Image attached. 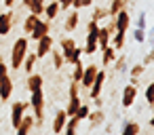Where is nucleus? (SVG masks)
<instances>
[{
  "label": "nucleus",
  "mask_w": 154,
  "mask_h": 135,
  "mask_svg": "<svg viewBox=\"0 0 154 135\" xmlns=\"http://www.w3.org/2000/svg\"><path fill=\"white\" fill-rule=\"evenodd\" d=\"M28 51H30V38L26 34V36H19L11 49V68L13 70H21V63H23Z\"/></svg>",
  "instance_id": "f257e3e1"
},
{
  "label": "nucleus",
  "mask_w": 154,
  "mask_h": 135,
  "mask_svg": "<svg viewBox=\"0 0 154 135\" xmlns=\"http://www.w3.org/2000/svg\"><path fill=\"white\" fill-rule=\"evenodd\" d=\"M30 93H32L30 108L34 110L36 127H42V120H45V93H42V89H36V91H30Z\"/></svg>",
  "instance_id": "f03ea898"
},
{
  "label": "nucleus",
  "mask_w": 154,
  "mask_h": 135,
  "mask_svg": "<svg viewBox=\"0 0 154 135\" xmlns=\"http://www.w3.org/2000/svg\"><path fill=\"white\" fill-rule=\"evenodd\" d=\"M103 84H106V70H97V74H95V78H93L91 87L87 89V91H89V97H91V99L99 97V95H101V91H103Z\"/></svg>",
  "instance_id": "7ed1b4c3"
},
{
  "label": "nucleus",
  "mask_w": 154,
  "mask_h": 135,
  "mask_svg": "<svg viewBox=\"0 0 154 135\" xmlns=\"http://www.w3.org/2000/svg\"><path fill=\"white\" fill-rule=\"evenodd\" d=\"M28 108H30V103L28 101H21V99L11 103V124H13V129H17V124H19L21 116L28 112Z\"/></svg>",
  "instance_id": "20e7f679"
},
{
  "label": "nucleus",
  "mask_w": 154,
  "mask_h": 135,
  "mask_svg": "<svg viewBox=\"0 0 154 135\" xmlns=\"http://www.w3.org/2000/svg\"><path fill=\"white\" fill-rule=\"evenodd\" d=\"M53 47H55V40H53V36H42V38H38L36 40V57L38 59H42V57H47L51 51H53Z\"/></svg>",
  "instance_id": "39448f33"
},
{
  "label": "nucleus",
  "mask_w": 154,
  "mask_h": 135,
  "mask_svg": "<svg viewBox=\"0 0 154 135\" xmlns=\"http://www.w3.org/2000/svg\"><path fill=\"white\" fill-rule=\"evenodd\" d=\"M36 129V120H34V114H23L21 116V120H19V124H17V135H28V133H32Z\"/></svg>",
  "instance_id": "423d86ee"
},
{
  "label": "nucleus",
  "mask_w": 154,
  "mask_h": 135,
  "mask_svg": "<svg viewBox=\"0 0 154 135\" xmlns=\"http://www.w3.org/2000/svg\"><path fill=\"white\" fill-rule=\"evenodd\" d=\"M51 32V21L49 19H38L36 21V26H34V30L28 34L32 40H38V38H42V36H47Z\"/></svg>",
  "instance_id": "0eeeda50"
},
{
  "label": "nucleus",
  "mask_w": 154,
  "mask_h": 135,
  "mask_svg": "<svg viewBox=\"0 0 154 135\" xmlns=\"http://www.w3.org/2000/svg\"><path fill=\"white\" fill-rule=\"evenodd\" d=\"M97 70H99V68H97L95 63H89V66L82 70V78H80V82H78V84H80V89H89V87H91V82H93V78H95V74H97Z\"/></svg>",
  "instance_id": "6e6552de"
},
{
  "label": "nucleus",
  "mask_w": 154,
  "mask_h": 135,
  "mask_svg": "<svg viewBox=\"0 0 154 135\" xmlns=\"http://www.w3.org/2000/svg\"><path fill=\"white\" fill-rule=\"evenodd\" d=\"M87 118H89V127L91 129H99L106 122V112H103V108H97V110H91Z\"/></svg>",
  "instance_id": "1a4fd4ad"
},
{
  "label": "nucleus",
  "mask_w": 154,
  "mask_h": 135,
  "mask_svg": "<svg viewBox=\"0 0 154 135\" xmlns=\"http://www.w3.org/2000/svg\"><path fill=\"white\" fill-rule=\"evenodd\" d=\"M114 23H116V30H120V32H127V30H129V26H131V15L127 13V9H122V11H118V13L114 15Z\"/></svg>",
  "instance_id": "9d476101"
},
{
  "label": "nucleus",
  "mask_w": 154,
  "mask_h": 135,
  "mask_svg": "<svg viewBox=\"0 0 154 135\" xmlns=\"http://www.w3.org/2000/svg\"><path fill=\"white\" fill-rule=\"evenodd\" d=\"M13 95V78L7 74L2 80H0V99L2 101H9Z\"/></svg>",
  "instance_id": "9b49d317"
},
{
  "label": "nucleus",
  "mask_w": 154,
  "mask_h": 135,
  "mask_svg": "<svg viewBox=\"0 0 154 135\" xmlns=\"http://www.w3.org/2000/svg\"><path fill=\"white\" fill-rule=\"evenodd\" d=\"M42 84H45V76H42L40 72H30V74H28V80H26V87H28V91L42 89Z\"/></svg>",
  "instance_id": "f8f14e48"
},
{
  "label": "nucleus",
  "mask_w": 154,
  "mask_h": 135,
  "mask_svg": "<svg viewBox=\"0 0 154 135\" xmlns=\"http://www.w3.org/2000/svg\"><path fill=\"white\" fill-rule=\"evenodd\" d=\"M135 97H137V87L133 84L122 87V108H131L135 103Z\"/></svg>",
  "instance_id": "ddd939ff"
},
{
  "label": "nucleus",
  "mask_w": 154,
  "mask_h": 135,
  "mask_svg": "<svg viewBox=\"0 0 154 135\" xmlns=\"http://www.w3.org/2000/svg\"><path fill=\"white\" fill-rule=\"evenodd\" d=\"M11 28H13V13L11 11L0 13V36H7Z\"/></svg>",
  "instance_id": "4468645a"
},
{
  "label": "nucleus",
  "mask_w": 154,
  "mask_h": 135,
  "mask_svg": "<svg viewBox=\"0 0 154 135\" xmlns=\"http://www.w3.org/2000/svg\"><path fill=\"white\" fill-rule=\"evenodd\" d=\"M78 23H80V15H78V11L74 9V11L68 13V17H66V21H63V30H66V32H74V30L78 28Z\"/></svg>",
  "instance_id": "2eb2a0df"
},
{
  "label": "nucleus",
  "mask_w": 154,
  "mask_h": 135,
  "mask_svg": "<svg viewBox=\"0 0 154 135\" xmlns=\"http://www.w3.org/2000/svg\"><path fill=\"white\" fill-rule=\"evenodd\" d=\"M125 42H127V32L116 30V32L110 36V47H114L116 51H122V49H125Z\"/></svg>",
  "instance_id": "dca6fc26"
},
{
  "label": "nucleus",
  "mask_w": 154,
  "mask_h": 135,
  "mask_svg": "<svg viewBox=\"0 0 154 135\" xmlns=\"http://www.w3.org/2000/svg\"><path fill=\"white\" fill-rule=\"evenodd\" d=\"M61 55H63V61L66 63H76L78 59H80V55H82V49H78V47H72V49H68V51H61Z\"/></svg>",
  "instance_id": "f3484780"
},
{
  "label": "nucleus",
  "mask_w": 154,
  "mask_h": 135,
  "mask_svg": "<svg viewBox=\"0 0 154 135\" xmlns=\"http://www.w3.org/2000/svg\"><path fill=\"white\" fill-rule=\"evenodd\" d=\"M66 118H68L66 110H57V112H55V118H53V131H55V133H63Z\"/></svg>",
  "instance_id": "a211bd4d"
},
{
  "label": "nucleus",
  "mask_w": 154,
  "mask_h": 135,
  "mask_svg": "<svg viewBox=\"0 0 154 135\" xmlns=\"http://www.w3.org/2000/svg\"><path fill=\"white\" fill-rule=\"evenodd\" d=\"M78 129H80V120L76 116H68L66 118V124H63V133L74 135V133H78Z\"/></svg>",
  "instance_id": "6ab92c4d"
},
{
  "label": "nucleus",
  "mask_w": 154,
  "mask_h": 135,
  "mask_svg": "<svg viewBox=\"0 0 154 135\" xmlns=\"http://www.w3.org/2000/svg\"><path fill=\"white\" fill-rule=\"evenodd\" d=\"M36 61H38V57H36V53H30V51H28V55H26V59H23V63H21V68H23V72H26V74H30V72H34V70H36Z\"/></svg>",
  "instance_id": "aec40b11"
},
{
  "label": "nucleus",
  "mask_w": 154,
  "mask_h": 135,
  "mask_svg": "<svg viewBox=\"0 0 154 135\" xmlns=\"http://www.w3.org/2000/svg\"><path fill=\"white\" fill-rule=\"evenodd\" d=\"M59 11H61V9H59V2L55 0V2H49V5H45V13H42V15H45V17L51 21V19H55V17L59 15Z\"/></svg>",
  "instance_id": "412c9836"
},
{
  "label": "nucleus",
  "mask_w": 154,
  "mask_h": 135,
  "mask_svg": "<svg viewBox=\"0 0 154 135\" xmlns=\"http://www.w3.org/2000/svg\"><path fill=\"white\" fill-rule=\"evenodd\" d=\"M103 51V57H101V61H103V66H110V63H114V59L118 57V51L114 49V47H106V49H101Z\"/></svg>",
  "instance_id": "4be33fe9"
},
{
  "label": "nucleus",
  "mask_w": 154,
  "mask_h": 135,
  "mask_svg": "<svg viewBox=\"0 0 154 135\" xmlns=\"http://www.w3.org/2000/svg\"><path fill=\"white\" fill-rule=\"evenodd\" d=\"M40 17L38 15H34V13H30L26 19H23V23H21V28H23V34H30L32 30H34V26H36V21H38Z\"/></svg>",
  "instance_id": "5701e85b"
},
{
  "label": "nucleus",
  "mask_w": 154,
  "mask_h": 135,
  "mask_svg": "<svg viewBox=\"0 0 154 135\" xmlns=\"http://www.w3.org/2000/svg\"><path fill=\"white\" fill-rule=\"evenodd\" d=\"M120 131H122L125 135H137V133L141 131V127H139V122H135V120H127Z\"/></svg>",
  "instance_id": "b1692460"
},
{
  "label": "nucleus",
  "mask_w": 154,
  "mask_h": 135,
  "mask_svg": "<svg viewBox=\"0 0 154 135\" xmlns=\"http://www.w3.org/2000/svg\"><path fill=\"white\" fill-rule=\"evenodd\" d=\"M78 106H80V97H78V95H72V97H70V101H68V106H66L63 110H66V114H68V116H74V112L78 110Z\"/></svg>",
  "instance_id": "393cba45"
},
{
  "label": "nucleus",
  "mask_w": 154,
  "mask_h": 135,
  "mask_svg": "<svg viewBox=\"0 0 154 135\" xmlns=\"http://www.w3.org/2000/svg\"><path fill=\"white\" fill-rule=\"evenodd\" d=\"M127 7V0H112V5L108 7V17H114L118 11H122Z\"/></svg>",
  "instance_id": "a878e982"
},
{
  "label": "nucleus",
  "mask_w": 154,
  "mask_h": 135,
  "mask_svg": "<svg viewBox=\"0 0 154 135\" xmlns=\"http://www.w3.org/2000/svg\"><path fill=\"white\" fill-rule=\"evenodd\" d=\"M28 9H30V13H34V15L40 17V15L45 13V0H32Z\"/></svg>",
  "instance_id": "bb28decb"
},
{
  "label": "nucleus",
  "mask_w": 154,
  "mask_h": 135,
  "mask_svg": "<svg viewBox=\"0 0 154 135\" xmlns=\"http://www.w3.org/2000/svg\"><path fill=\"white\" fill-rule=\"evenodd\" d=\"M97 51H99L97 40H95V38H87V44H85V49H82V55H93V53H97Z\"/></svg>",
  "instance_id": "cd10ccee"
},
{
  "label": "nucleus",
  "mask_w": 154,
  "mask_h": 135,
  "mask_svg": "<svg viewBox=\"0 0 154 135\" xmlns=\"http://www.w3.org/2000/svg\"><path fill=\"white\" fill-rule=\"evenodd\" d=\"M74 66V70H72V80L74 82H80V78H82V70H85V66H82V61L78 59L76 63H72Z\"/></svg>",
  "instance_id": "c85d7f7f"
},
{
  "label": "nucleus",
  "mask_w": 154,
  "mask_h": 135,
  "mask_svg": "<svg viewBox=\"0 0 154 135\" xmlns=\"http://www.w3.org/2000/svg\"><path fill=\"white\" fill-rule=\"evenodd\" d=\"M89 112H91V108H89V103H82V101H80V106H78V110L74 112V116H76L78 120H87V116H89Z\"/></svg>",
  "instance_id": "c756f323"
},
{
  "label": "nucleus",
  "mask_w": 154,
  "mask_h": 135,
  "mask_svg": "<svg viewBox=\"0 0 154 135\" xmlns=\"http://www.w3.org/2000/svg\"><path fill=\"white\" fill-rule=\"evenodd\" d=\"M106 17H108V9H106V7H95V9H93V15H91V19L99 21V19H106Z\"/></svg>",
  "instance_id": "7c9ffc66"
},
{
  "label": "nucleus",
  "mask_w": 154,
  "mask_h": 135,
  "mask_svg": "<svg viewBox=\"0 0 154 135\" xmlns=\"http://www.w3.org/2000/svg\"><path fill=\"white\" fill-rule=\"evenodd\" d=\"M51 53H53V68H55V70H61V68H63V63H66V61H63L61 51H51Z\"/></svg>",
  "instance_id": "2f4dec72"
},
{
  "label": "nucleus",
  "mask_w": 154,
  "mask_h": 135,
  "mask_svg": "<svg viewBox=\"0 0 154 135\" xmlns=\"http://www.w3.org/2000/svg\"><path fill=\"white\" fill-rule=\"evenodd\" d=\"M72 47H76V42H74L72 36H63V38L59 40V49H61V51H68V49H72Z\"/></svg>",
  "instance_id": "473e14b6"
},
{
  "label": "nucleus",
  "mask_w": 154,
  "mask_h": 135,
  "mask_svg": "<svg viewBox=\"0 0 154 135\" xmlns=\"http://www.w3.org/2000/svg\"><path fill=\"white\" fill-rule=\"evenodd\" d=\"M93 5V0H72V9L80 11V9H89Z\"/></svg>",
  "instance_id": "72a5a7b5"
},
{
  "label": "nucleus",
  "mask_w": 154,
  "mask_h": 135,
  "mask_svg": "<svg viewBox=\"0 0 154 135\" xmlns=\"http://www.w3.org/2000/svg\"><path fill=\"white\" fill-rule=\"evenodd\" d=\"M114 63H116V72H120V74L127 72V57H125V55H122V57H116Z\"/></svg>",
  "instance_id": "f704fd0d"
},
{
  "label": "nucleus",
  "mask_w": 154,
  "mask_h": 135,
  "mask_svg": "<svg viewBox=\"0 0 154 135\" xmlns=\"http://www.w3.org/2000/svg\"><path fill=\"white\" fill-rule=\"evenodd\" d=\"M143 95H146V101H148L150 108H152V103H154V84H152V82L146 87V93H143Z\"/></svg>",
  "instance_id": "c9c22d12"
},
{
  "label": "nucleus",
  "mask_w": 154,
  "mask_h": 135,
  "mask_svg": "<svg viewBox=\"0 0 154 135\" xmlns=\"http://www.w3.org/2000/svg\"><path fill=\"white\" fill-rule=\"evenodd\" d=\"M143 70H146V66H141V63H135V66L129 70V74H131V76H139V78H141Z\"/></svg>",
  "instance_id": "e433bc0d"
},
{
  "label": "nucleus",
  "mask_w": 154,
  "mask_h": 135,
  "mask_svg": "<svg viewBox=\"0 0 154 135\" xmlns=\"http://www.w3.org/2000/svg\"><path fill=\"white\" fill-rule=\"evenodd\" d=\"M135 23H137V28H139V30H146V26H148V23H146V11H141V13H139V17L135 19Z\"/></svg>",
  "instance_id": "4c0bfd02"
},
{
  "label": "nucleus",
  "mask_w": 154,
  "mask_h": 135,
  "mask_svg": "<svg viewBox=\"0 0 154 135\" xmlns=\"http://www.w3.org/2000/svg\"><path fill=\"white\" fill-rule=\"evenodd\" d=\"M133 38H135V42H143V40H146V30H139V28H135V32H133Z\"/></svg>",
  "instance_id": "58836bf2"
},
{
  "label": "nucleus",
  "mask_w": 154,
  "mask_h": 135,
  "mask_svg": "<svg viewBox=\"0 0 154 135\" xmlns=\"http://www.w3.org/2000/svg\"><path fill=\"white\" fill-rule=\"evenodd\" d=\"M152 61H154V53L150 51V53H146V55H143V61H141V66L150 68V66H152Z\"/></svg>",
  "instance_id": "ea45409f"
},
{
  "label": "nucleus",
  "mask_w": 154,
  "mask_h": 135,
  "mask_svg": "<svg viewBox=\"0 0 154 135\" xmlns=\"http://www.w3.org/2000/svg\"><path fill=\"white\" fill-rule=\"evenodd\" d=\"M103 28H106V30H108L110 34H114V32H116V23H114V17H110V19H108V23H106Z\"/></svg>",
  "instance_id": "a19ab883"
},
{
  "label": "nucleus",
  "mask_w": 154,
  "mask_h": 135,
  "mask_svg": "<svg viewBox=\"0 0 154 135\" xmlns=\"http://www.w3.org/2000/svg\"><path fill=\"white\" fill-rule=\"evenodd\" d=\"M78 93H80V84L72 80V82H70V97H72V95H78Z\"/></svg>",
  "instance_id": "79ce46f5"
},
{
  "label": "nucleus",
  "mask_w": 154,
  "mask_h": 135,
  "mask_svg": "<svg viewBox=\"0 0 154 135\" xmlns=\"http://www.w3.org/2000/svg\"><path fill=\"white\" fill-rule=\"evenodd\" d=\"M57 2H59V9L61 11H70L72 9V0H57Z\"/></svg>",
  "instance_id": "37998d69"
},
{
  "label": "nucleus",
  "mask_w": 154,
  "mask_h": 135,
  "mask_svg": "<svg viewBox=\"0 0 154 135\" xmlns=\"http://www.w3.org/2000/svg\"><path fill=\"white\" fill-rule=\"evenodd\" d=\"M93 103H95V108H101V106H103V99H101V95H99V97H95V99H93Z\"/></svg>",
  "instance_id": "c03bdc74"
},
{
  "label": "nucleus",
  "mask_w": 154,
  "mask_h": 135,
  "mask_svg": "<svg viewBox=\"0 0 154 135\" xmlns=\"http://www.w3.org/2000/svg\"><path fill=\"white\" fill-rule=\"evenodd\" d=\"M2 5H5V9H13L15 0H2Z\"/></svg>",
  "instance_id": "a18cd8bd"
},
{
  "label": "nucleus",
  "mask_w": 154,
  "mask_h": 135,
  "mask_svg": "<svg viewBox=\"0 0 154 135\" xmlns=\"http://www.w3.org/2000/svg\"><path fill=\"white\" fill-rule=\"evenodd\" d=\"M131 84L137 87V84H139V76H131Z\"/></svg>",
  "instance_id": "49530a36"
},
{
  "label": "nucleus",
  "mask_w": 154,
  "mask_h": 135,
  "mask_svg": "<svg viewBox=\"0 0 154 135\" xmlns=\"http://www.w3.org/2000/svg\"><path fill=\"white\" fill-rule=\"evenodd\" d=\"M30 2H32V0H21V7H26V9H28V7H30Z\"/></svg>",
  "instance_id": "de8ad7c7"
},
{
  "label": "nucleus",
  "mask_w": 154,
  "mask_h": 135,
  "mask_svg": "<svg viewBox=\"0 0 154 135\" xmlns=\"http://www.w3.org/2000/svg\"><path fill=\"white\" fill-rule=\"evenodd\" d=\"M0 5H2V0H0Z\"/></svg>",
  "instance_id": "09e8293b"
}]
</instances>
